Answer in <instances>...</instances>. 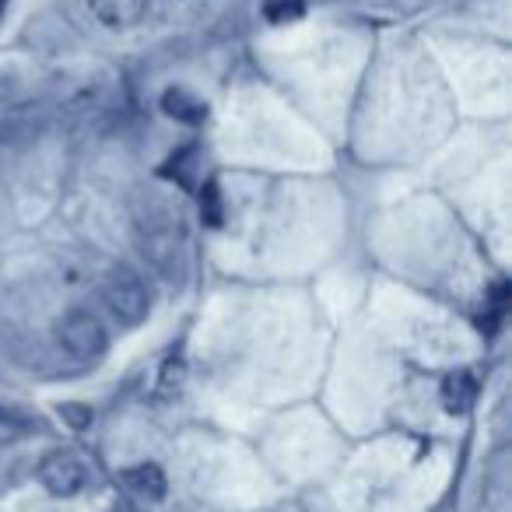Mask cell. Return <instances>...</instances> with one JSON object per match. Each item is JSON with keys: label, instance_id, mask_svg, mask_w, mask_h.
<instances>
[{"label": "cell", "instance_id": "3", "mask_svg": "<svg viewBox=\"0 0 512 512\" xmlns=\"http://www.w3.org/2000/svg\"><path fill=\"white\" fill-rule=\"evenodd\" d=\"M57 341L78 362H95L106 351V327L99 323V316L85 313V309H74V313L57 320Z\"/></svg>", "mask_w": 512, "mask_h": 512}, {"label": "cell", "instance_id": "4", "mask_svg": "<svg viewBox=\"0 0 512 512\" xmlns=\"http://www.w3.org/2000/svg\"><path fill=\"white\" fill-rule=\"evenodd\" d=\"M39 481L46 484L50 495L67 498V495H78V491L85 488L88 470L74 453H50L43 460V467H39Z\"/></svg>", "mask_w": 512, "mask_h": 512}, {"label": "cell", "instance_id": "10", "mask_svg": "<svg viewBox=\"0 0 512 512\" xmlns=\"http://www.w3.org/2000/svg\"><path fill=\"white\" fill-rule=\"evenodd\" d=\"M200 218H204L211 228H218L221 221H225V211H221L218 183H204V190H200Z\"/></svg>", "mask_w": 512, "mask_h": 512}, {"label": "cell", "instance_id": "6", "mask_svg": "<svg viewBox=\"0 0 512 512\" xmlns=\"http://www.w3.org/2000/svg\"><path fill=\"white\" fill-rule=\"evenodd\" d=\"M477 400V383L470 372H449L442 379V407L449 414H467Z\"/></svg>", "mask_w": 512, "mask_h": 512}, {"label": "cell", "instance_id": "11", "mask_svg": "<svg viewBox=\"0 0 512 512\" xmlns=\"http://www.w3.org/2000/svg\"><path fill=\"white\" fill-rule=\"evenodd\" d=\"M60 414H64L74 428H85L88 421H92V411H88V407H81V404H64V407H60Z\"/></svg>", "mask_w": 512, "mask_h": 512}, {"label": "cell", "instance_id": "8", "mask_svg": "<svg viewBox=\"0 0 512 512\" xmlns=\"http://www.w3.org/2000/svg\"><path fill=\"white\" fill-rule=\"evenodd\" d=\"M162 109H165V116H172V120H179V123H190V127L204 123V116H207L204 102H197L190 92H183V88H165Z\"/></svg>", "mask_w": 512, "mask_h": 512}, {"label": "cell", "instance_id": "5", "mask_svg": "<svg viewBox=\"0 0 512 512\" xmlns=\"http://www.w3.org/2000/svg\"><path fill=\"white\" fill-rule=\"evenodd\" d=\"M88 8L106 29H130L148 15V0H88Z\"/></svg>", "mask_w": 512, "mask_h": 512}, {"label": "cell", "instance_id": "1", "mask_svg": "<svg viewBox=\"0 0 512 512\" xmlns=\"http://www.w3.org/2000/svg\"><path fill=\"white\" fill-rule=\"evenodd\" d=\"M179 218H172V211L165 204H148V211H137V246H141L144 260L151 267H158L162 274L176 271L179 256Z\"/></svg>", "mask_w": 512, "mask_h": 512}, {"label": "cell", "instance_id": "2", "mask_svg": "<svg viewBox=\"0 0 512 512\" xmlns=\"http://www.w3.org/2000/svg\"><path fill=\"white\" fill-rule=\"evenodd\" d=\"M102 299H106L109 313L123 323V327H141L151 313V295L144 281L137 278L130 267H116L102 281Z\"/></svg>", "mask_w": 512, "mask_h": 512}, {"label": "cell", "instance_id": "9", "mask_svg": "<svg viewBox=\"0 0 512 512\" xmlns=\"http://www.w3.org/2000/svg\"><path fill=\"white\" fill-rule=\"evenodd\" d=\"M264 15L271 25H288V22H299V18L306 15V4H302V0H267Z\"/></svg>", "mask_w": 512, "mask_h": 512}, {"label": "cell", "instance_id": "7", "mask_svg": "<svg viewBox=\"0 0 512 512\" xmlns=\"http://www.w3.org/2000/svg\"><path fill=\"white\" fill-rule=\"evenodd\" d=\"M123 484L130 491H137V495L151 498V502H158L165 495V474L158 463H137V467L123 470Z\"/></svg>", "mask_w": 512, "mask_h": 512}]
</instances>
